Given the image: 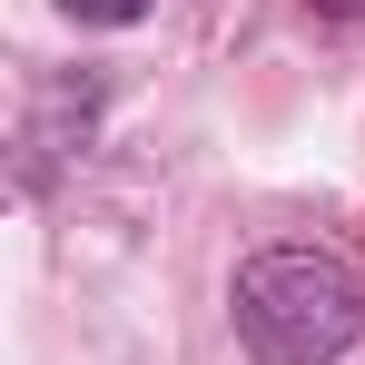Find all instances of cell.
I'll return each instance as SVG.
<instances>
[{
	"mask_svg": "<svg viewBox=\"0 0 365 365\" xmlns=\"http://www.w3.org/2000/svg\"><path fill=\"white\" fill-rule=\"evenodd\" d=\"M326 10H365V0H326Z\"/></svg>",
	"mask_w": 365,
	"mask_h": 365,
	"instance_id": "obj_3",
	"label": "cell"
},
{
	"mask_svg": "<svg viewBox=\"0 0 365 365\" xmlns=\"http://www.w3.org/2000/svg\"><path fill=\"white\" fill-rule=\"evenodd\" d=\"M237 346L257 365H336L365 336V287L326 247H267L237 267Z\"/></svg>",
	"mask_w": 365,
	"mask_h": 365,
	"instance_id": "obj_1",
	"label": "cell"
},
{
	"mask_svg": "<svg viewBox=\"0 0 365 365\" xmlns=\"http://www.w3.org/2000/svg\"><path fill=\"white\" fill-rule=\"evenodd\" d=\"M69 20H89V30H128V20H148V0H60Z\"/></svg>",
	"mask_w": 365,
	"mask_h": 365,
	"instance_id": "obj_2",
	"label": "cell"
}]
</instances>
